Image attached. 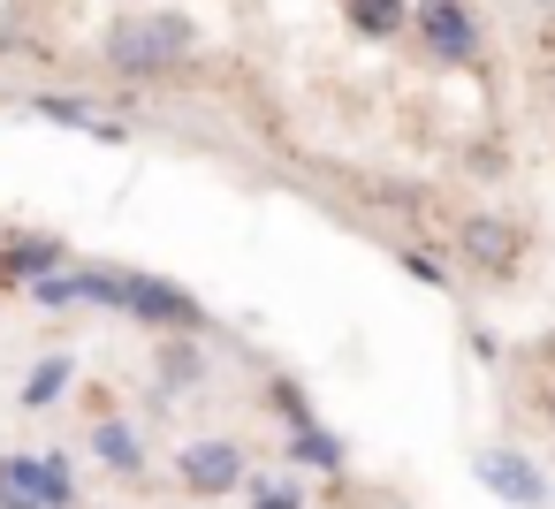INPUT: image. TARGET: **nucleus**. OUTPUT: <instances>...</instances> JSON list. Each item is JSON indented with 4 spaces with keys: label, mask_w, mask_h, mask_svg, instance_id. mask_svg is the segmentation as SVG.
<instances>
[{
    "label": "nucleus",
    "mask_w": 555,
    "mask_h": 509,
    "mask_svg": "<svg viewBox=\"0 0 555 509\" xmlns=\"http://www.w3.org/2000/svg\"><path fill=\"white\" fill-rule=\"evenodd\" d=\"M77 289H85V304H122L153 327H198V304L153 274H77Z\"/></svg>",
    "instance_id": "obj_1"
},
{
    "label": "nucleus",
    "mask_w": 555,
    "mask_h": 509,
    "mask_svg": "<svg viewBox=\"0 0 555 509\" xmlns=\"http://www.w3.org/2000/svg\"><path fill=\"white\" fill-rule=\"evenodd\" d=\"M183 54H191V24H183V16H145V24L107 31V62L130 69V77H160V69H176Z\"/></svg>",
    "instance_id": "obj_2"
},
{
    "label": "nucleus",
    "mask_w": 555,
    "mask_h": 509,
    "mask_svg": "<svg viewBox=\"0 0 555 509\" xmlns=\"http://www.w3.org/2000/svg\"><path fill=\"white\" fill-rule=\"evenodd\" d=\"M176 471H183L191 494H236V479H244V448H236V441H191V448L176 456Z\"/></svg>",
    "instance_id": "obj_3"
},
{
    "label": "nucleus",
    "mask_w": 555,
    "mask_h": 509,
    "mask_svg": "<svg viewBox=\"0 0 555 509\" xmlns=\"http://www.w3.org/2000/svg\"><path fill=\"white\" fill-rule=\"evenodd\" d=\"M472 471H479V486H487V494H502L509 509H540V501H547V479H540L517 448H487Z\"/></svg>",
    "instance_id": "obj_4"
},
{
    "label": "nucleus",
    "mask_w": 555,
    "mask_h": 509,
    "mask_svg": "<svg viewBox=\"0 0 555 509\" xmlns=\"http://www.w3.org/2000/svg\"><path fill=\"white\" fill-rule=\"evenodd\" d=\"M418 31H426V47L441 62H472L479 54V24L456 9V0H418Z\"/></svg>",
    "instance_id": "obj_5"
},
{
    "label": "nucleus",
    "mask_w": 555,
    "mask_h": 509,
    "mask_svg": "<svg viewBox=\"0 0 555 509\" xmlns=\"http://www.w3.org/2000/svg\"><path fill=\"white\" fill-rule=\"evenodd\" d=\"M464 251H472L479 266L509 274V266H517V229H509V221H494V213H479V221H464Z\"/></svg>",
    "instance_id": "obj_6"
},
{
    "label": "nucleus",
    "mask_w": 555,
    "mask_h": 509,
    "mask_svg": "<svg viewBox=\"0 0 555 509\" xmlns=\"http://www.w3.org/2000/svg\"><path fill=\"white\" fill-rule=\"evenodd\" d=\"M0 509H47V494H39V456H0Z\"/></svg>",
    "instance_id": "obj_7"
},
{
    "label": "nucleus",
    "mask_w": 555,
    "mask_h": 509,
    "mask_svg": "<svg viewBox=\"0 0 555 509\" xmlns=\"http://www.w3.org/2000/svg\"><path fill=\"white\" fill-rule=\"evenodd\" d=\"M92 456H100L107 471H122V479H138V464H145V456H138V433H130L122 418H107V426L92 433Z\"/></svg>",
    "instance_id": "obj_8"
},
{
    "label": "nucleus",
    "mask_w": 555,
    "mask_h": 509,
    "mask_svg": "<svg viewBox=\"0 0 555 509\" xmlns=\"http://www.w3.org/2000/svg\"><path fill=\"white\" fill-rule=\"evenodd\" d=\"M289 456L312 464V471H343V441L320 433V426H289Z\"/></svg>",
    "instance_id": "obj_9"
},
{
    "label": "nucleus",
    "mask_w": 555,
    "mask_h": 509,
    "mask_svg": "<svg viewBox=\"0 0 555 509\" xmlns=\"http://www.w3.org/2000/svg\"><path fill=\"white\" fill-rule=\"evenodd\" d=\"M31 115L69 122V130H92V138H122V122H107V115H92V107H77V100H31Z\"/></svg>",
    "instance_id": "obj_10"
},
{
    "label": "nucleus",
    "mask_w": 555,
    "mask_h": 509,
    "mask_svg": "<svg viewBox=\"0 0 555 509\" xmlns=\"http://www.w3.org/2000/svg\"><path fill=\"white\" fill-rule=\"evenodd\" d=\"M350 16L365 39H396L403 31V0H350Z\"/></svg>",
    "instance_id": "obj_11"
},
{
    "label": "nucleus",
    "mask_w": 555,
    "mask_h": 509,
    "mask_svg": "<svg viewBox=\"0 0 555 509\" xmlns=\"http://www.w3.org/2000/svg\"><path fill=\"white\" fill-rule=\"evenodd\" d=\"M0 266H9V274H24V282H47V274L62 266V244H16Z\"/></svg>",
    "instance_id": "obj_12"
},
{
    "label": "nucleus",
    "mask_w": 555,
    "mask_h": 509,
    "mask_svg": "<svg viewBox=\"0 0 555 509\" xmlns=\"http://www.w3.org/2000/svg\"><path fill=\"white\" fill-rule=\"evenodd\" d=\"M62 388H69V357H47V365L24 380V403H31V410H47V403H62Z\"/></svg>",
    "instance_id": "obj_13"
},
{
    "label": "nucleus",
    "mask_w": 555,
    "mask_h": 509,
    "mask_svg": "<svg viewBox=\"0 0 555 509\" xmlns=\"http://www.w3.org/2000/svg\"><path fill=\"white\" fill-rule=\"evenodd\" d=\"M39 494H47V509H69V501H77L69 456H39Z\"/></svg>",
    "instance_id": "obj_14"
},
{
    "label": "nucleus",
    "mask_w": 555,
    "mask_h": 509,
    "mask_svg": "<svg viewBox=\"0 0 555 509\" xmlns=\"http://www.w3.org/2000/svg\"><path fill=\"white\" fill-rule=\"evenodd\" d=\"M274 410H282V418H289V426H312V410H305V395H297V388H289V380H282V388H274Z\"/></svg>",
    "instance_id": "obj_15"
},
{
    "label": "nucleus",
    "mask_w": 555,
    "mask_h": 509,
    "mask_svg": "<svg viewBox=\"0 0 555 509\" xmlns=\"http://www.w3.org/2000/svg\"><path fill=\"white\" fill-rule=\"evenodd\" d=\"M251 509H305V494H297V486H259Z\"/></svg>",
    "instance_id": "obj_16"
},
{
    "label": "nucleus",
    "mask_w": 555,
    "mask_h": 509,
    "mask_svg": "<svg viewBox=\"0 0 555 509\" xmlns=\"http://www.w3.org/2000/svg\"><path fill=\"white\" fill-rule=\"evenodd\" d=\"M403 274H418V282H426V289H441V282H449V274H441V266H434V259H426V251H403Z\"/></svg>",
    "instance_id": "obj_17"
}]
</instances>
